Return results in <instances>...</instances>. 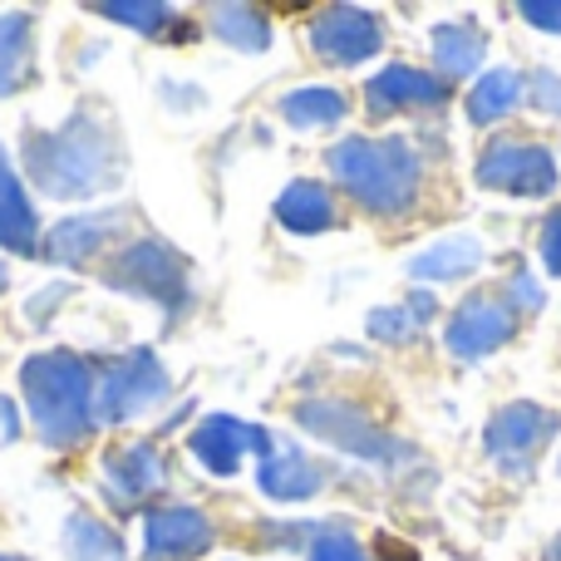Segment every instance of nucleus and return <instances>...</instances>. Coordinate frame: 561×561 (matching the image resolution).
Here are the masks:
<instances>
[{"instance_id":"f257e3e1","label":"nucleus","mask_w":561,"mask_h":561,"mask_svg":"<svg viewBox=\"0 0 561 561\" xmlns=\"http://www.w3.org/2000/svg\"><path fill=\"white\" fill-rule=\"evenodd\" d=\"M25 168L39 193L69 203V197H94L114 187L124 173V148H118V134L104 114L79 108L49 134H30Z\"/></svg>"},{"instance_id":"f03ea898","label":"nucleus","mask_w":561,"mask_h":561,"mask_svg":"<svg viewBox=\"0 0 561 561\" xmlns=\"http://www.w3.org/2000/svg\"><path fill=\"white\" fill-rule=\"evenodd\" d=\"M20 389H25L30 419H35L39 438L49 448H75L94 434L99 379L89 369V359L69 355V350H39L20 369Z\"/></svg>"},{"instance_id":"7ed1b4c3","label":"nucleus","mask_w":561,"mask_h":561,"mask_svg":"<svg viewBox=\"0 0 561 561\" xmlns=\"http://www.w3.org/2000/svg\"><path fill=\"white\" fill-rule=\"evenodd\" d=\"M330 173L369 217H404L424 187V163L404 138H345L330 148Z\"/></svg>"},{"instance_id":"20e7f679","label":"nucleus","mask_w":561,"mask_h":561,"mask_svg":"<svg viewBox=\"0 0 561 561\" xmlns=\"http://www.w3.org/2000/svg\"><path fill=\"white\" fill-rule=\"evenodd\" d=\"M104 280L114 290H124V296L153 300V306L173 310V316H183L187 300H193V286H187V262L168 242H158V237H144V242L124 247V252L104 266Z\"/></svg>"},{"instance_id":"39448f33","label":"nucleus","mask_w":561,"mask_h":561,"mask_svg":"<svg viewBox=\"0 0 561 561\" xmlns=\"http://www.w3.org/2000/svg\"><path fill=\"white\" fill-rule=\"evenodd\" d=\"M296 419L306 434L320 438V444L340 448V454H350V458H365V463L394 468L409 458V448L399 444L389 428H379L375 419L359 414V409L345 404V399H306V404L296 409Z\"/></svg>"},{"instance_id":"423d86ee","label":"nucleus","mask_w":561,"mask_h":561,"mask_svg":"<svg viewBox=\"0 0 561 561\" xmlns=\"http://www.w3.org/2000/svg\"><path fill=\"white\" fill-rule=\"evenodd\" d=\"M168 394V369L153 350H128L124 359L108 365V375L99 379V419L104 424H128V419L148 414L158 399Z\"/></svg>"},{"instance_id":"0eeeda50","label":"nucleus","mask_w":561,"mask_h":561,"mask_svg":"<svg viewBox=\"0 0 561 561\" xmlns=\"http://www.w3.org/2000/svg\"><path fill=\"white\" fill-rule=\"evenodd\" d=\"M478 187L513 197H547L557 187V158L542 144H523V138H493L488 153L478 158Z\"/></svg>"},{"instance_id":"6e6552de","label":"nucleus","mask_w":561,"mask_h":561,"mask_svg":"<svg viewBox=\"0 0 561 561\" xmlns=\"http://www.w3.org/2000/svg\"><path fill=\"white\" fill-rule=\"evenodd\" d=\"M552 434H557V414L552 409H542V404H507L503 414L488 424V434H483V444H488V458H493L503 473H517V478H527L537 468V458H542V448L552 444Z\"/></svg>"},{"instance_id":"1a4fd4ad","label":"nucleus","mask_w":561,"mask_h":561,"mask_svg":"<svg viewBox=\"0 0 561 561\" xmlns=\"http://www.w3.org/2000/svg\"><path fill=\"white\" fill-rule=\"evenodd\" d=\"M517 330V310L503 306L497 296H468L463 306L448 316L444 325V345L454 359H488L493 350H503Z\"/></svg>"},{"instance_id":"9d476101","label":"nucleus","mask_w":561,"mask_h":561,"mask_svg":"<svg viewBox=\"0 0 561 561\" xmlns=\"http://www.w3.org/2000/svg\"><path fill=\"white\" fill-rule=\"evenodd\" d=\"M310 45H316V55L330 59V65H359V59L379 55L385 25H379L375 10L325 5L316 20H310Z\"/></svg>"},{"instance_id":"9b49d317","label":"nucleus","mask_w":561,"mask_h":561,"mask_svg":"<svg viewBox=\"0 0 561 561\" xmlns=\"http://www.w3.org/2000/svg\"><path fill=\"white\" fill-rule=\"evenodd\" d=\"M193 454L207 473L217 478H232L242 468L247 454H272V434L262 424H247V419H232V414H213L193 428Z\"/></svg>"},{"instance_id":"f8f14e48","label":"nucleus","mask_w":561,"mask_h":561,"mask_svg":"<svg viewBox=\"0 0 561 561\" xmlns=\"http://www.w3.org/2000/svg\"><path fill=\"white\" fill-rule=\"evenodd\" d=\"M168 468H163V454H158L153 444H118L104 454V493L114 507H138L144 497H153L158 488H163Z\"/></svg>"},{"instance_id":"ddd939ff","label":"nucleus","mask_w":561,"mask_h":561,"mask_svg":"<svg viewBox=\"0 0 561 561\" xmlns=\"http://www.w3.org/2000/svg\"><path fill=\"white\" fill-rule=\"evenodd\" d=\"M213 547V523L197 507H153L144 517V557L148 561H193Z\"/></svg>"},{"instance_id":"4468645a","label":"nucleus","mask_w":561,"mask_h":561,"mask_svg":"<svg viewBox=\"0 0 561 561\" xmlns=\"http://www.w3.org/2000/svg\"><path fill=\"white\" fill-rule=\"evenodd\" d=\"M444 94H448V84L438 75H424V69H414V65H389L365 84V108L375 118H385V114H394V108L444 104Z\"/></svg>"},{"instance_id":"2eb2a0df","label":"nucleus","mask_w":561,"mask_h":561,"mask_svg":"<svg viewBox=\"0 0 561 561\" xmlns=\"http://www.w3.org/2000/svg\"><path fill=\"white\" fill-rule=\"evenodd\" d=\"M118 222H124L118 213L65 217V222H55V227L45 232L39 252H45V262H55V266H84V262H94V256L104 252V242L114 237Z\"/></svg>"},{"instance_id":"dca6fc26","label":"nucleus","mask_w":561,"mask_h":561,"mask_svg":"<svg viewBox=\"0 0 561 561\" xmlns=\"http://www.w3.org/2000/svg\"><path fill=\"white\" fill-rule=\"evenodd\" d=\"M256 483H262V493L276 497V503H306V497L320 493L325 473H320L296 444H272V454L256 468Z\"/></svg>"},{"instance_id":"f3484780","label":"nucleus","mask_w":561,"mask_h":561,"mask_svg":"<svg viewBox=\"0 0 561 561\" xmlns=\"http://www.w3.org/2000/svg\"><path fill=\"white\" fill-rule=\"evenodd\" d=\"M0 247L5 252H39V222H35V207H30L25 187H20L15 168H10L5 148H0Z\"/></svg>"},{"instance_id":"a211bd4d","label":"nucleus","mask_w":561,"mask_h":561,"mask_svg":"<svg viewBox=\"0 0 561 561\" xmlns=\"http://www.w3.org/2000/svg\"><path fill=\"white\" fill-rule=\"evenodd\" d=\"M35 79V30L30 15H0V94H20Z\"/></svg>"},{"instance_id":"6ab92c4d","label":"nucleus","mask_w":561,"mask_h":561,"mask_svg":"<svg viewBox=\"0 0 561 561\" xmlns=\"http://www.w3.org/2000/svg\"><path fill=\"white\" fill-rule=\"evenodd\" d=\"M276 222L300 237L325 232V227H335V203H330V193L320 183L300 178V183H290L286 193L276 197Z\"/></svg>"},{"instance_id":"aec40b11","label":"nucleus","mask_w":561,"mask_h":561,"mask_svg":"<svg viewBox=\"0 0 561 561\" xmlns=\"http://www.w3.org/2000/svg\"><path fill=\"white\" fill-rule=\"evenodd\" d=\"M428 45H434V65L444 69L448 79L473 75L488 55L483 30L468 25V20H444V25H434V39H428Z\"/></svg>"},{"instance_id":"412c9836","label":"nucleus","mask_w":561,"mask_h":561,"mask_svg":"<svg viewBox=\"0 0 561 561\" xmlns=\"http://www.w3.org/2000/svg\"><path fill=\"white\" fill-rule=\"evenodd\" d=\"M483 266V242L478 237H444V242L424 247V252L409 262V276L419 280H458Z\"/></svg>"},{"instance_id":"4be33fe9","label":"nucleus","mask_w":561,"mask_h":561,"mask_svg":"<svg viewBox=\"0 0 561 561\" xmlns=\"http://www.w3.org/2000/svg\"><path fill=\"white\" fill-rule=\"evenodd\" d=\"M523 94H527L523 75H513V69H488L473 84V94H468V118H473V124H497V118H507L523 104Z\"/></svg>"},{"instance_id":"5701e85b","label":"nucleus","mask_w":561,"mask_h":561,"mask_svg":"<svg viewBox=\"0 0 561 561\" xmlns=\"http://www.w3.org/2000/svg\"><path fill=\"white\" fill-rule=\"evenodd\" d=\"M280 114H286L290 128H330L350 114V104H345L340 89L306 84V89H290V94L280 99Z\"/></svg>"},{"instance_id":"b1692460","label":"nucleus","mask_w":561,"mask_h":561,"mask_svg":"<svg viewBox=\"0 0 561 561\" xmlns=\"http://www.w3.org/2000/svg\"><path fill=\"white\" fill-rule=\"evenodd\" d=\"M213 30L217 39H227L242 55H262L272 45V20L256 5H213Z\"/></svg>"},{"instance_id":"393cba45","label":"nucleus","mask_w":561,"mask_h":561,"mask_svg":"<svg viewBox=\"0 0 561 561\" xmlns=\"http://www.w3.org/2000/svg\"><path fill=\"white\" fill-rule=\"evenodd\" d=\"M65 537H69V557L75 561H124V542H118V537L89 513L69 517Z\"/></svg>"},{"instance_id":"a878e982","label":"nucleus","mask_w":561,"mask_h":561,"mask_svg":"<svg viewBox=\"0 0 561 561\" xmlns=\"http://www.w3.org/2000/svg\"><path fill=\"white\" fill-rule=\"evenodd\" d=\"M104 20H118V25L138 30V35H158V30L173 25V5H144V0H104V5H94Z\"/></svg>"},{"instance_id":"bb28decb","label":"nucleus","mask_w":561,"mask_h":561,"mask_svg":"<svg viewBox=\"0 0 561 561\" xmlns=\"http://www.w3.org/2000/svg\"><path fill=\"white\" fill-rule=\"evenodd\" d=\"M414 330H419V320H414V310H409V306L369 310V335L385 340V345H404V340H414Z\"/></svg>"},{"instance_id":"cd10ccee","label":"nucleus","mask_w":561,"mask_h":561,"mask_svg":"<svg viewBox=\"0 0 561 561\" xmlns=\"http://www.w3.org/2000/svg\"><path fill=\"white\" fill-rule=\"evenodd\" d=\"M310 561H369V557H365V547H359L355 537H345V533H325L316 547H310Z\"/></svg>"},{"instance_id":"c85d7f7f","label":"nucleus","mask_w":561,"mask_h":561,"mask_svg":"<svg viewBox=\"0 0 561 561\" xmlns=\"http://www.w3.org/2000/svg\"><path fill=\"white\" fill-rule=\"evenodd\" d=\"M517 15H523L527 25L557 30V35H561V0H557V5H552V0H523V5H517Z\"/></svg>"},{"instance_id":"c756f323","label":"nucleus","mask_w":561,"mask_h":561,"mask_svg":"<svg viewBox=\"0 0 561 561\" xmlns=\"http://www.w3.org/2000/svg\"><path fill=\"white\" fill-rule=\"evenodd\" d=\"M542 266H547V276H561V207L542 227Z\"/></svg>"},{"instance_id":"7c9ffc66","label":"nucleus","mask_w":561,"mask_h":561,"mask_svg":"<svg viewBox=\"0 0 561 561\" xmlns=\"http://www.w3.org/2000/svg\"><path fill=\"white\" fill-rule=\"evenodd\" d=\"M533 104L561 114V79H552L547 69H542V75H533Z\"/></svg>"},{"instance_id":"2f4dec72","label":"nucleus","mask_w":561,"mask_h":561,"mask_svg":"<svg viewBox=\"0 0 561 561\" xmlns=\"http://www.w3.org/2000/svg\"><path fill=\"white\" fill-rule=\"evenodd\" d=\"M513 296H523V306H527V310H537V306H542V290H537V286H533V280H527L523 272L513 276Z\"/></svg>"},{"instance_id":"473e14b6","label":"nucleus","mask_w":561,"mask_h":561,"mask_svg":"<svg viewBox=\"0 0 561 561\" xmlns=\"http://www.w3.org/2000/svg\"><path fill=\"white\" fill-rule=\"evenodd\" d=\"M0 434L15 438V409H10V399H0Z\"/></svg>"},{"instance_id":"72a5a7b5","label":"nucleus","mask_w":561,"mask_h":561,"mask_svg":"<svg viewBox=\"0 0 561 561\" xmlns=\"http://www.w3.org/2000/svg\"><path fill=\"white\" fill-rule=\"evenodd\" d=\"M547 561H561V537H557L552 547H547Z\"/></svg>"},{"instance_id":"f704fd0d","label":"nucleus","mask_w":561,"mask_h":561,"mask_svg":"<svg viewBox=\"0 0 561 561\" xmlns=\"http://www.w3.org/2000/svg\"><path fill=\"white\" fill-rule=\"evenodd\" d=\"M0 286H5V266H0Z\"/></svg>"},{"instance_id":"c9c22d12","label":"nucleus","mask_w":561,"mask_h":561,"mask_svg":"<svg viewBox=\"0 0 561 561\" xmlns=\"http://www.w3.org/2000/svg\"><path fill=\"white\" fill-rule=\"evenodd\" d=\"M0 561H20V557H0Z\"/></svg>"}]
</instances>
